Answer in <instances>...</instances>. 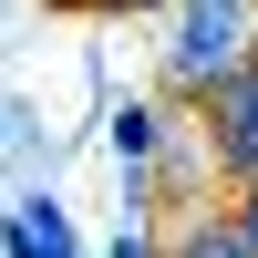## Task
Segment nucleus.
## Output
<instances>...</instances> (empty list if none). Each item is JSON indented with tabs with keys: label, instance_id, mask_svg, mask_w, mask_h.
<instances>
[{
	"label": "nucleus",
	"instance_id": "7ed1b4c3",
	"mask_svg": "<svg viewBox=\"0 0 258 258\" xmlns=\"http://www.w3.org/2000/svg\"><path fill=\"white\" fill-rule=\"evenodd\" d=\"M0 258H73V217H62L52 197H21L11 217H0Z\"/></svg>",
	"mask_w": 258,
	"mask_h": 258
},
{
	"label": "nucleus",
	"instance_id": "6e6552de",
	"mask_svg": "<svg viewBox=\"0 0 258 258\" xmlns=\"http://www.w3.org/2000/svg\"><path fill=\"white\" fill-rule=\"evenodd\" d=\"M83 11H145V0H83Z\"/></svg>",
	"mask_w": 258,
	"mask_h": 258
},
{
	"label": "nucleus",
	"instance_id": "f257e3e1",
	"mask_svg": "<svg viewBox=\"0 0 258 258\" xmlns=\"http://www.w3.org/2000/svg\"><path fill=\"white\" fill-rule=\"evenodd\" d=\"M248 62H258V0H176V31H165V83L176 93H217Z\"/></svg>",
	"mask_w": 258,
	"mask_h": 258
},
{
	"label": "nucleus",
	"instance_id": "423d86ee",
	"mask_svg": "<svg viewBox=\"0 0 258 258\" xmlns=\"http://www.w3.org/2000/svg\"><path fill=\"white\" fill-rule=\"evenodd\" d=\"M227 217H238V238L258 248V165H248V176H238V207H227Z\"/></svg>",
	"mask_w": 258,
	"mask_h": 258
},
{
	"label": "nucleus",
	"instance_id": "20e7f679",
	"mask_svg": "<svg viewBox=\"0 0 258 258\" xmlns=\"http://www.w3.org/2000/svg\"><path fill=\"white\" fill-rule=\"evenodd\" d=\"M155 258H258V248L238 238V217H227V207H186V217H176V238H165Z\"/></svg>",
	"mask_w": 258,
	"mask_h": 258
},
{
	"label": "nucleus",
	"instance_id": "0eeeda50",
	"mask_svg": "<svg viewBox=\"0 0 258 258\" xmlns=\"http://www.w3.org/2000/svg\"><path fill=\"white\" fill-rule=\"evenodd\" d=\"M103 258H155V238H145V227H114V248Z\"/></svg>",
	"mask_w": 258,
	"mask_h": 258
},
{
	"label": "nucleus",
	"instance_id": "f03ea898",
	"mask_svg": "<svg viewBox=\"0 0 258 258\" xmlns=\"http://www.w3.org/2000/svg\"><path fill=\"white\" fill-rule=\"evenodd\" d=\"M197 103H207V165H217V176H248L258 165V62L227 73L217 93H197Z\"/></svg>",
	"mask_w": 258,
	"mask_h": 258
},
{
	"label": "nucleus",
	"instance_id": "39448f33",
	"mask_svg": "<svg viewBox=\"0 0 258 258\" xmlns=\"http://www.w3.org/2000/svg\"><path fill=\"white\" fill-rule=\"evenodd\" d=\"M103 145H114V165H124V176L145 186V165H155V145H165V114H155V103H114Z\"/></svg>",
	"mask_w": 258,
	"mask_h": 258
}]
</instances>
